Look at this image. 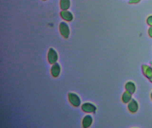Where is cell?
<instances>
[{"instance_id":"obj_1","label":"cell","mask_w":152,"mask_h":128,"mask_svg":"<svg viewBox=\"0 0 152 128\" xmlns=\"http://www.w3.org/2000/svg\"><path fill=\"white\" fill-rule=\"evenodd\" d=\"M59 30L62 35L65 38H69L70 35V29L66 23L64 22H62L59 25Z\"/></svg>"},{"instance_id":"obj_2","label":"cell","mask_w":152,"mask_h":128,"mask_svg":"<svg viewBox=\"0 0 152 128\" xmlns=\"http://www.w3.org/2000/svg\"><path fill=\"white\" fill-rule=\"evenodd\" d=\"M68 98L71 103L75 107L80 106L81 100L79 97L74 93H70L68 94Z\"/></svg>"},{"instance_id":"obj_3","label":"cell","mask_w":152,"mask_h":128,"mask_svg":"<svg viewBox=\"0 0 152 128\" xmlns=\"http://www.w3.org/2000/svg\"><path fill=\"white\" fill-rule=\"evenodd\" d=\"M58 55L56 52L53 48L50 49L48 54V60L50 64H54L57 61Z\"/></svg>"},{"instance_id":"obj_4","label":"cell","mask_w":152,"mask_h":128,"mask_svg":"<svg viewBox=\"0 0 152 128\" xmlns=\"http://www.w3.org/2000/svg\"><path fill=\"white\" fill-rule=\"evenodd\" d=\"M61 17L62 19L67 22H71L73 19V16L72 13L67 10H63L60 13Z\"/></svg>"},{"instance_id":"obj_5","label":"cell","mask_w":152,"mask_h":128,"mask_svg":"<svg viewBox=\"0 0 152 128\" xmlns=\"http://www.w3.org/2000/svg\"><path fill=\"white\" fill-rule=\"evenodd\" d=\"M60 66L58 63H55L53 65L51 69L52 74L54 77H56L59 76L60 73Z\"/></svg>"},{"instance_id":"obj_6","label":"cell","mask_w":152,"mask_h":128,"mask_svg":"<svg viewBox=\"0 0 152 128\" xmlns=\"http://www.w3.org/2000/svg\"><path fill=\"white\" fill-rule=\"evenodd\" d=\"M83 111L87 113H91L95 111V107L93 104L89 103L83 104L82 106Z\"/></svg>"},{"instance_id":"obj_7","label":"cell","mask_w":152,"mask_h":128,"mask_svg":"<svg viewBox=\"0 0 152 128\" xmlns=\"http://www.w3.org/2000/svg\"><path fill=\"white\" fill-rule=\"evenodd\" d=\"M70 0H60V6L62 10H67L70 7Z\"/></svg>"},{"instance_id":"obj_8","label":"cell","mask_w":152,"mask_h":128,"mask_svg":"<svg viewBox=\"0 0 152 128\" xmlns=\"http://www.w3.org/2000/svg\"><path fill=\"white\" fill-rule=\"evenodd\" d=\"M92 119L91 116H86L83 119V127L84 128H88L92 124Z\"/></svg>"},{"instance_id":"obj_9","label":"cell","mask_w":152,"mask_h":128,"mask_svg":"<svg viewBox=\"0 0 152 128\" xmlns=\"http://www.w3.org/2000/svg\"><path fill=\"white\" fill-rule=\"evenodd\" d=\"M141 0H130V4H137L139 3Z\"/></svg>"},{"instance_id":"obj_10","label":"cell","mask_w":152,"mask_h":128,"mask_svg":"<svg viewBox=\"0 0 152 128\" xmlns=\"http://www.w3.org/2000/svg\"><path fill=\"white\" fill-rule=\"evenodd\" d=\"M147 22L148 23H151L152 24V15L149 16V17L147 19Z\"/></svg>"},{"instance_id":"obj_11","label":"cell","mask_w":152,"mask_h":128,"mask_svg":"<svg viewBox=\"0 0 152 128\" xmlns=\"http://www.w3.org/2000/svg\"><path fill=\"white\" fill-rule=\"evenodd\" d=\"M43 1H46V0H43Z\"/></svg>"}]
</instances>
